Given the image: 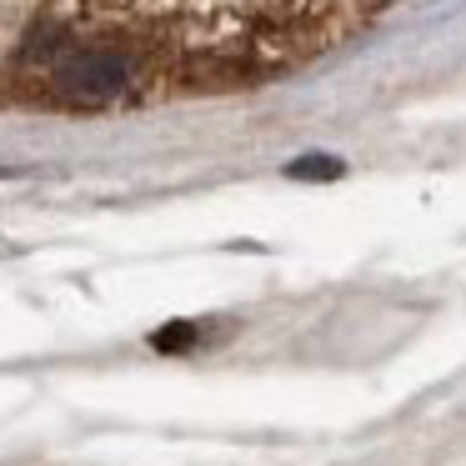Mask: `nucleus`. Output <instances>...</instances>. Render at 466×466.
I'll use <instances>...</instances> for the list:
<instances>
[{
    "label": "nucleus",
    "instance_id": "nucleus-3",
    "mask_svg": "<svg viewBox=\"0 0 466 466\" xmlns=\"http://www.w3.org/2000/svg\"><path fill=\"white\" fill-rule=\"evenodd\" d=\"M191 341H196L191 321H176V326H166V331H156V351H181V346H191Z\"/></svg>",
    "mask_w": 466,
    "mask_h": 466
},
{
    "label": "nucleus",
    "instance_id": "nucleus-1",
    "mask_svg": "<svg viewBox=\"0 0 466 466\" xmlns=\"http://www.w3.org/2000/svg\"><path fill=\"white\" fill-rule=\"evenodd\" d=\"M56 86L66 96H81V101H106L126 86V66L106 51H81L56 66Z\"/></svg>",
    "mask_w": 466,
    "mask_h": 466
},
{
    "label": "nucleus",
    "instance_id": "nucleus-2",
    "mask_svg": "<svg viewBox=\"0 0 466 466\" xmlns=\"http://www.w3.org/2000/svg\"><path fill=\"white\" fill-rule=\"evenodd\" d=\"M341 171H346V166L336 161V156H301V161L286 166V176H291V181H336Z\"/></svg>",
    "mask_w": 466,
    "mask_h": 466
}]
</instances>
